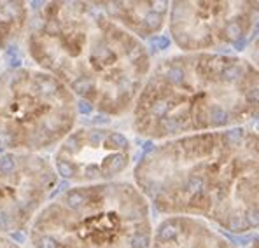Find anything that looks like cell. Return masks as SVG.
Listing matches in <instances>:
<instances>
[{"mask_svg":"<svg viewBox=\"0 0 259 248\" xmlns=\"http://www.w3.org/2000/svg\"><path fill=\"white\" fill-rule=\"evenodd\" d=\"M28 7L25 2H0V49H6L28 26Z\"/></svg>","mask_w":259,"mask_h":248,"instance_id":"obj_11","label":"cell"},{"mask_svg":"<svg viewBox=\"0 0 259 248\" xmlns=\"http://www.w3.org/2000/svg\"><path fill=\"white\" fill-rule=\"evenodd\" d=\"M26 51L90 109L110 117L133 110L151 72L142 40L97 2H48L28 21Z\"/></svg>","mask_w":259,"mask_h":248,"instance_id":"obj_2","label":"cell"},{"mask_svg":"<svg viewBox=\"0 0 259 248\" xmlns=\"http://www.w3.org/2000/svg\"><path fill=\"white\" fill-rule=\"evenodd\" d=\"M249 55H250V63H252L254 67H256L257 70H259V35H257V39L254 40V44H252V47H250Z\"/></svg>","mask_w":259,"mask_h":248,"instance_id":"obj_12","label":"cell"},{"mask_svg":"<svg viewBox=\"0 0 259 248\" xmlns=\"http://www.w3.org/2000/svg\"><path fill=\"white\" fill-rule=\"evenodd\" d=\"M133 156L132 142L126 135L110 128L74 129L55 152L58 177L79 185L116 182L130 168Z\"/></svg>","mask_w":259,"mask_h":248,"instance_id":"obj_8","label":"cell"},{"mask_svg":"<svg viewBox=\"0 0 259 248\" xmlns=\"http://www.w3.org/2000/svg\"><path fill=\"white\" fill-rule=\"evenodd\" d=\"M75 96L42 68L0 72V151L40 154L74 131Z\"/></svg>","mask_w":259,"mask_h":248,"instance_id":"obj_5","label":"cell"},{"mask_svg":"<svg viewBox=\"0 0 259 248\" xmlns=\"http://www.w3.org/2000/svg\"><path fill=\"white\" fill-rule=\"evenodd\" d=\"M151 248H235L210 224L193 217H166L152 231Z\"/></svg>","mask_w":259,"mask_h":248,"instance_id":"obj_9","label":"cell"},{"mask_svg":"<svg viewBox=\"0 0 259 248\" xmlns=\"http://www.w3.org/2000/svg\"><path fill=\"white\" fill-rule=\"evenodd\" d=\"M168 30L182 53L240 49L259 30V2H174Z\"/></svg>","mask_w":259,"mask_h":248,"instance_id":"obj_6","label":"cell"},{"mask_svg":"<svg viewBox=\"0 0 259 248\" xmlns=\"http://www.w3.org/2000/svg\"><path fill=\"white\" fill-rule=\"evenodd\" d=\"M259 117V70L249 60L181 53L151 68L133 105V129L168 140L243 128Z\"/></svg>","mask_w":259,"mask_h":248,"instance_id":"obj_3","label":"cell"},{"mask_svg":"<svg viewBox=\"0 0 259 248\" xmlns=\"http://www.w3.org/2000/svg\"><path fill=\"white\" fill-rule=\"evenodd\" d=\"M151 208L130 182L75 185L30 224L33 248H151Z\"/></svg>","mask_w":259,"mask_h":248,"instance_id":"obj_4","label":"cell"},{"mask_svg":"<svg viewBox=\"0 0 259 248\" xmlns=\"http://www.w3.org/2000/svg\"><path fill=\"white\" fill-rule=\"evenodd\" d=\"M250 248H259V234L256 236V239L252 241V245H250Z\"/></svg>","mask_w":259,"mask_h":248,"instance_id":"obj_14","label":"cell"},{"mask_svg":"<svg viewBox=\"0 0 259 248\" xmlns=\"http://www.w3.org/2000/svg\"><path fill=\"white\" fill-rule=\"evenodd\" d=\"M147 203L233 234L259 229V135L247 128L161 142L133 170Z\"/></svg>","mask_w":259,"mask_h":248,"instance_id":"obj_1","label":"cell"},{"mask_svg":"<svg viewBox=\"0 0 259 248\" xmlns=\"http://www.w3.org/2000/svg\"><path fill=\"white\" fill-rule=\"evenodd\" d=\"M56 184L58 173L48 158L0 151V236L32 224Z\"/></svg>","mask_w":259,"mask_h":248,"instance_id":"obj_7","label":"cell"},{"mask_svg":"<svg viewBox=\"0 0 259 248\" xmlns=\"http://www.w3.org/2000/svg\"><path fill=\"white\" fill-rule=\"evenodd\" d=\"M100 7L137 39L158 35L170 13L168 2H100Z\"/></svg>","mask_w":259,"mask_h":248,"instance_id":"obj_10","label":"cell"},{"mask_svg":"<svg viewBox=\"0 0 259 248\" xmlns=\"http://www.w3.org/2000/svg\"><path fill=\"white\" fill-rule=\"evenodd\" d=\"M0 248H21L18 243H14L13 239H9L7 236H0Z\"/></svg>","mask_w":259,"mask_h":248,"instance_id":"obj_13","label":"cell"}]
</instances>
